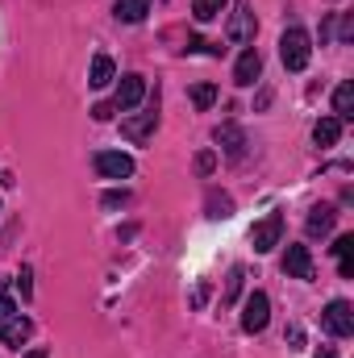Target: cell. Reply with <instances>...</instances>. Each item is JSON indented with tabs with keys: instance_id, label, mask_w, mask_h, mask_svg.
<instances>
[{
	"instance_id": "6da1fadb",
	"label": "cell",
	"mask_w": 354,
	"mask_h": 358,
	"mask_svg": "<svg viewBox=\"0 0 354 358\" xmlns=\"http://www.w3.org/2000/svg\"><path fill=\"white\" fill-rule=\"evenodd\" d=\"M279 59H283L288 71H304V67H309V59H313V42H309V34H304L300 25L283 29V38H279Z\"/></svg>"
},
{
	"instance_id": "7a4b0ae2",
	"label": "cell",
	"mask_w": 354,
	"mask_h": 358,
	"mask_svg": "<svg viewBox=\"0 0 354 358\" xmlns=\"http://www.w3.org/2000/svg\"><path fill=\"white\" fill-rule=\"evenodd\" d=\"M255 29H259V21H255V4H250V0H234L229 21H225V38H229L234 46H246V42H255Z\"/></svg>"
},
{
	"instance_id": "3957f363",
	"label": "cell",
	"mask_w": 354,
	"mask_h": 358,
	"mask_svg": "<svg viewBox=\"0 0 354 358\" xmlns=\"http://www.w3.org/2000/svg\"><path fill=\"white\" fill-rule=\"evenodd\" d=\"M213 138H217V150H221L225 159H234V163H242L246 150H250V138H246V129H242L238 121H221Z\"/></svg>"
},
{
	"instance_id": "277c9868",
	"label": "cell",
	"mask_w": 354,
	"mask_h": 358,
	"mask_svg": "<svg viewBox=\"0 0 354 358\" xmlns=\"http://www.w3.org/2000/svg\"><path fill=\"white\" fill-rule=\"evenodd\" d=\"M92 167H96L100 179H113V183H121V179L134 176V159H129L125 150H96V155H92Z\"/></svg>"
},
{
	"instance_id": "5b68a950",
	"label": "cell",
	"mask_w": 354,
	"mask_h": 358,
	"mask_svg": "<svg viewBox=\"0 0 354 358\" xmlns=\"http://www.w3.org/2000/svg\"><path fill=\"white\" fill-rule=\"evenodd\" d=\"M321 325L330 338H351L354 334V304L351 300H330L321 313Z\"/></svg>"
},
{
	"instance_id": "8992f818",
	"label": "cell",
	"mask_w": 354,
	"mask_h": 358,
	"mask_svg": "<svg viewBox=\"0 0 354 358\" xmlns=\"http://www.w3.org/2000/svg\"><path fill=\"white\" fill-rule=\"evenodd\" d=\"M279 242H283V213H267L250 229V246H255V255H271Z\"/></svg>"
},
{
	"instance_id": "52a82bcc",
	"label": "cell",
	"mask_w": 354,
	"mask_h": 358,
	"mask_svg": "<svg viewBox=\"0 0 354 358\" xmlns=\"http://www.w3.org/2000/svg\"><path fill=\"white\" fill-rule=\"evenodd\" d=\"M267 321H271V296L267 292H250L246 304H242V329L246 334H263Z\"/></svg>"
},
{
	"instance_id": "ba28073f",
	"label": "cell",
	"mask_w": 354,
	"mask_h": 358,
	"mask_svg": "<svg viewBox=\"0 0 354 358\" xmlns=\"http://www.w3.org/2000/svg\"><path fill=\"white\" fill-rule=\"evenodd\" d=\"M142 96H146V76L129 71V76H121L113 104H117V113H129V108H138V104H142Z\"/></svg>"
},
{
	"instance_id": "9c48e42d",
	"label": "cell",
	"mask_w": 354,
	"mask_h": 358,
	"mask_svg": "<svg viewBox=\"0 0 354 358\" xmlns=\"http://www.w3.org/2000/svg\"><path fill=\"white\" fill-rule=\"evenodd\" d=\"M259 76H263V55H259L255 46H246V50L238 55V63H234V84H238V88H250Z\"/></svg>"
},
{
	"instance_id": "30bf717a",
	"label": "cell",
	"mask_w": 354,
	"mask_h": 358,
	"mask_svg": "<svg viewBox=\"0 0 354 358\" xmlns=\"http://www.w3.org/2000/svg\"><path fill=\"white\" fill-rule=\"evenodd\" d=\"M155 129H159V113H155V108L134 113V117H121V134H125L129 142H146Z\"/></svg>"
},
{
	"instance_id": "8fae6325",
	"label": "cell",
	"mask_w": 354,
	"mask_h": 358,
	"mask_svg": "<svg viewBox=\"0 0 354 358\" xmlns=\"http://www.w3.org/2000/svg\"><path fill=\"white\" fill-rule=\"evenodd\" d=\"M283 275L288 279H313L317 271H313V255H309V246H288L283 250Z\"/></svg>"
},
{
	"instance_id": "7c38bea8",
	"label": "cell",
	"mask_w": 354,
	"mask_h": 358,
	"mask_svg": "<svg viewBox=\"0 0 354 358\" xmlns=\"http://www.w3.org/2000/svg\"><path fill=\"white\" fill-rule=\"evenodd\" d=\"M29 338H34V321H29V317H21V313H17L13 321H4V325H0V346H8V350H21Z\"/></svg>"
},
{
	"instance_id": "4fadbf2b",
	"label": "cell",
	"mask_w": 354,
	"mask_h": 358,
	"mask_svg": "<svg viewBox=\"0 0 354 358\" xmlns=\"http://www.w3.org/2000/svg\"><path fill=\"white\" fill-rule=\"evenodd\" d=\"M113 80H117V63H113L108 55H92V67H88V84H92V88H96V92H100V88H108Z\"/></svg>"
},
{
	"instance_id": "5bb4252c",
	"label": "cell",
	"mask_w": 354,
	"mask_h": 358,
	"mask_svg": "<svg viewBox=\"0 0 354 358\" xmlns=\"http://www.w3.org/2000/svg\"><path fill=\"white\" fill-rule=\"evenodd\" d=\"M342 125H346V121H338V117H321V121L313 125V142H317L321 150L338 146V142H342Z\"/></svg>"
},
{
	"instance_id": "9a60e30c",
	"label": "cell",
	"mask_w": 354,
	"mask_h": 358,
	"mask_svg": "<svg viewBox=\"0 0 354 358\" xmlns=\"http://www.w3.org/2000/svg\"><path fill=\"white\" fill-rule=\"evenodd\" d=\"M334 221H338L334 204H313V208H309V234H313V238L334 234Z\"/></svg>"
},
{
	"instance_id": "2e32d148",
	"label": "cell",
	"mask_w": 354,
	"mask_h": 358,
	"mask_svg": "<svg viewBox=\"0 0 354 358\" xmlns=\"http://www.w3.org/2000/svg\"><path fill=\"white\" fill-rule=\"evenodd\" d=\"M334 259H338V271H342V279H354V234H342V238H334Z\"/></svg>"
},
{
	"instance_id": "e0dca14e",
	"label": "cell",
	"mask_w": 354,
	"mask_h": 358,
	"mask_svg": "<svg viewBox=\"0 0 354 358\" xmlns=\"http://www.w3.org/2000/svg\"><path fill=\"white\" fill-rule=\"evenodd\" d=\"M113 13H117V21H125V25H138V21H146L150 0H113Z\"/></svg>"
},
{
	"instance_id": "ac0fdd59",
	"label": "cell",
	"mask_w": 354,
	"mask_h": 358,
	"mask_svg": "<svg viewBox=\"0 0 354 358\" xmlns=\"http://www.w3.org/2000/svg\"><path fill=\"white\" fill-rule=\"evenodd\" d=\"M334 117H338V121H351L354 117V84L351 80L334 88Z\"/></svg>"
},
{
	"instance_id": "d6986e66",
	"label": "cell",
	"mask_w": 354,
	"mask_h": 358,
	"mask_svg": "<svg viewBox=\"0 0 354 358\" xmlns=\"http://www.w3.org/2000/svg\"><path fill=\"white\" fill-rule=\"evenodd\" d=\"M225 13V0H192V17L196 21H213Z\"/></svg>"
},
{
	"instance_id": "ffe728a7",
	"label": "cell",
	"mask_w": 354,
	"mask_h": 358,
	"mask_svg": "<svg viewBox=\"0 0 354 358\" xmlns=\"http://www.w3.org/2000/svg\"><path fill=\"white\" fill-rule=\"evenodd\" d=\"M192 104H196L200 113H208V108L217 104V88H213V84H196V88H192Z\"/></svg>"
},
{
	"instance_id": "44dd1931",
	"label": "cell",
	"mask_w": 354,
	"mask_h": 358,
	"mask_svg": "<svg viewBox=\"0 0 354 358\" xmlns=\"http://www.w3.org/2000/svg\"><path fill=\"white\" fill-rule=\"evenodd\" d=\"M229 213H234V200L213 192V196H208V217H213V221H221V217H229Z\"/></svg>"
},
{
	"instance_id": "7402d4cb",
	"label": "cell",
	"mask_w": 354,
	"mask_h": 358,
	"mask_svg": "<svg viewBox=\"0 0 354 358\" xmlns=\"http://www.w3.org/2000/svg\"><path fill=\"white\" fill-rule=\"evenodd\" d=\"M242 292V267L229 271V279H225V304H234V296Z\"/></svg>"
},
{
	"instance_id": "603a6c76",
	"label": "cell",
	"mask_w": 354,
	"mask_h": 358,
	"mask_svg": "<svg viewBox=\"0 0 354 358\" xmlns=\"http://www.w3.org/2000/svg\"><path fill=\"white\" fill-rule=\"evenodd\" d=\"M283 342H288V350H304V329L300 325H288L283 329Z\"/></svg>"
},
{
	"instance_id": "cb8c5ba5",
	"label": "cell",
	"mask_w": 354,
	"mask_h": 358,
	"mask_svg": "<svg viewBox=\"0 0 354 358\" xmlns=\"http://www.w3.org/2000/svg\"><path fill=\"white\" fill-rule=\"evenodd\" d=\"M13 317H17V300H13V296H8V287H4V292H0V325H4V321H13Z\"/></svg>"
},
{
	"instance_id": "d4e9b609",
	"label": "cell",
	"mask_w": 354,
	"mask_h": 358,
	"mask_svg": "<svg viewBox=\"0 0 354 358\" xmlns=\"http://www.w3.org/2000/svg\"><path fill=\"white\" fill-rule=\"evenodd\" d=\"M104 208H121V204H129V192L121 187V192H104V200H100Z\"/></svg>"
},
{
	"instance_id": "484cf974",
	"label": "cell",
	"mask_w": 354,
	"mask_h": 358,
	"mask_svg": "<svg viewBox=\"0 0 354 358\" xmlns=\"http://www.w3.org/2000/svg\"><path fill=\"white\" fill-rule=\"evenodd\" d=\"M17 283H21V296L29 300V296H34V271L21 267V271H17Z\"/></svg>"
},
{
	"instance_id": "4316f807",
	"label": "cell",
	"mask_w": 354,
	"mask_h": 358,
	"mask_svg": "<svg viewBox=\"0 0 354 358\" xmlns=\"http://www.w3.org/2000/svg\"><path fill=\"white\" fill-rule=\"evenodd\" d=\"M213 167H217V155H213V150H204V155H196V171H200V176H208Z\"/></svg>"
},
{
	"instance_id": "83f0119b",
	"label": "cell",
	"mask_w": 354,
	"mask_h": 358,
	"mask_svg": "<svg viewBox=\"0 0 354 358\" xmlns=\"http://www.w3.org/2000/svg\"><path fill=\"white\" fill-rule=\"evenodd\" d=\"M113 113H117V104H113V100H108V104H96V108H92V117H96V121H113Z\"/></svg>"
},
{
	"instance_id": "f1b7e54d",
	"label": "cell",
	"mask_w": 354,
	"mask_h": 358,
	"mask_svg": "<svg viewBox=\"0 0 354 358\" xmlns=\"http://www.w3.org/2000/svg\"><path fill=\"white\" fill-rule=\"evenodd\" d=\"M313 358H338V355H334L330 346H321V350H317V355H313Z\"/></svg>"
},
{
	"instance_id": "f546056e",
	"label": "cell",
	"mask_w": 354,
	"mask_h": 358,
	"mask_svg": "<svg viewBox=\"0 0 354 358\" xmlns=\"http://www.w3.org/2000/svg\"><path fill=\"white\" fill-rule=\"evenodd\" d=\"M25 358H46V350H29Z\"/></svg>"
}]
</instances>
